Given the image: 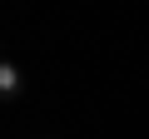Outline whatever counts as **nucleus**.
Here are the masks:
<instances>
[{"instance_id":"obj_1","label":"nucleus","mask_w":149,"mask_h":139,"mask_svg":"<svg viewBox=\"0 0 149 139\" xmlns=\"http://www.w3.org/2000/svg\"><path fill=\"white\" fill-rule=\"evenodd\" d=\"M20 90H25L20 65H15V60H0V95H5V99H20Z\"/></svg>"}]
</instances>
